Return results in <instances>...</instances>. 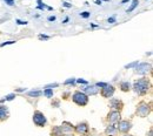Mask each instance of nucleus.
<instances>
[{
	"instance_id": "obj_1",
	"label": "nucleus",
	"mask_w": 153,
	"mask_h": 136,
	"mask_svg": "<svg viewBox=\"0 0 153 136\" xmlns=\"http://www.w3.org/2000/svg\"><path fill=\"white\" fill-rule=\"evenodd\" d=\"M133 89L139 95H143V94L147 93V90H149V80L147 79H140V80L135 81Z\"/></svg>"
},
{
	"instance_id": "obj_2",
	"label": "nucleus",
	"mask_w": 153,
	"mask_h": 136,
	"mask_svg": "<svg viewBox=\"0 0 153 136\" xmlns=\"http://www.w3.org/2000/svg\"><path fill=\"white\" fill-rule=\"evenodd\" d=\"M73 102H76L78 106H86L88 102V97L86 94L81 93V92H76L73 94Z\"/></svg>"
},
{
	"instance_id": "obj_3",
	"label": "nucleus",
	"mask_w": 153,
	"mask_h": 136,
	"mask_svg": "<svg viewBox=\"0 0 153 136\" xmlns=\"http://www.w3.org/2000/svg\"><path fill=\"white\" fill-rule=\"evenodd\" d=\"M149 113H150V108H149L147 103H145V102L139 103V106H138V108H137V114H138L139 116L145 117L149 115Z\"/></svg>"
},
{
	"instance_id": "obj_4",
	"label": "nucleus",
	"mask_w": 153,
	"mask_h": 136,
	"mask_svg": "<svg viewBox=\"0 0 153 136\" xmlns=\"http://www.w3.org/2000/svg\"><path fill=\"white\" fill-rule=\"evenodd\" d=\"M33 121H34V123L37 126H39V127H44L45 123H46V118L44 116V114L40 113V112H36L33 114Z\"/></svg>"
},
{
	"instance_id": "obj_5",
	"label": "nucleus",
	"mask_w": 153,
	"mask_h": 136,
	"mask_svg": "<svg viewBox=\"0 0 153 136\" xmlns=\"http://www.w3.org/2000/svg\"><path fill=\"white\" fill-rule=\"evenodd\" d=\"M150 69H151V65H149V63H138L135 72L138 74H146Z\"/></svg>"
},
{
	"instance_id": "obj_6",
	"label": "nucleus",
	"mask_w": 153,
	"mask_h": 136,
	"mask_svg": "<svg viewBox=\"0 0 153 136\" xmlns=\"http://www.w3.org/2000/svg\"><path fill=\"white\" fill-rule=\"evenodd\" d=\"M113 93H114V87H113V86H108V85H106V86L104 87V89H101V94H102V96L104 97L112 96Z\"/></svg>"
},
{
	"instance_id": "obj_7",
	"label": "nucleus",
	"mask_w": 153,
	"mask_h": 136,
	"mask_svg": "<svg viewBox=\"0 0 153 136\" xmlns=\"http://www.w3.org/2000/svg\"><path fill=\"white\" fill-rule=\"evenodd\" d=\"M130 128H131V123L128 122V121H120L119 122V130L120 132H127V130H130Z\"/></svg>"
},
{
	"instance_id": "obj_8",
	"label": "nucleus",
	"mask_w": 153,
	"mask_h": 136,
	"mask_svg": "<svg viewBox=\"0 0 153 136\" xmlns=\"http://www.w3.org/2000/svg\"><path fill=\"white\" fill-rule=\"evenodd\" d=\"M108 120H110V122H117V121H119L120 120V113H118V112L110 113L108 114Z\"/></svg>"
},
{
	"instance_id": "obj_9",
	"label": "nucleus",
	"mask_w": 153,
	"mask_h": 136,
	"mask_svg": "<svg viewBox=\"0 0 153 136\" xmlns=\"http://www.w3.org/2000/svg\"><path fill=\"white\" fill-rule=\"evenodd\" d=\"M76 132L80 133V134H85V133L88 130V127H87L86 123H80V124L76 126Z\"/></svg>"
},
{
	"instance_id": "obj_10",
	"label": "nucleus",
	"mask_w": 153,
	"mask_h": 136,
	"mask_svg": "<svg viewBox=\"0 0 153 136\" xmlns=\"http://www.w3.org/2000/svg\"><path fill=\"white\" fill-rule=\"evenodd\" d=\"M8 116V110H7V107H4V106H0V121L7 118Z\"/></svg>"
},
{
	"instance_id": "obj_11",
	"label": "nucleus",
	"mask_w": 153,
	"mask_h": 136,
	"mask_svg": "<svg viewBox=\"0 0 153 136\" xmlns=\"http://www.w3.org/2000/svg\"><path fill=\"white\" fill-rule=\"evenodd\" d=\"M85 92L88 93V94H97L98 93V89H97L96 86H91V87L85 88Z\"/></svg>"
},
{
	"instance_id": "obj_12",
	"label": "nucleus",
	"mask_w": 153,
	"mask_h": 136,
	"mask_svg": "<svg viewBox=\"0 0 153 136\" xmlns=\"http://www.w3.org/2000/svg\"><path fill=\"white\" fill-rule=\"evenodd\" d=\"M111 104H112V107L115 108V109H121V107H123V103L120 101H118V100H113L111 102Z\"/></svg>"
},
{
	"instance_id": "obj_13",
	"label": "nucleus",
	"mask_w": 153,
	"mask_h": 136,
	"mask_svg": "<svg viewBox=\"0 0 153 136\" xmlns=\"http://www.w3.org/2000/svg\"><path fill=\"white\" fill-rule=\"evenodd\" d=\"M130 87H131V85H130L128 82H121V85H120V88H121L124 92L130 90Z\"/></svg>"
},
{
	"instance_id": "obj_14",
	"label": "nucleus",
	"mask_w": 153,
	"mask_h": 136,
	"mask_svg": "<svg viewBox=\"0 0 153 136\" xmlns=\"http://www.w3.org/2000/svg\"><path fill=\"white\" fill-rule=\"evenodd\" d=\"M138 4H139V1H138V0H134L133 2H132V5H131V7H130V8L127 10V12H132L134 8H135V7L138 6Z\"/></svg>"
},
{
	"instance_id": "obj_15",
	"label": "nucleus",
	"mask_w": 153,
	"mask_h": 136,
	"mask_svg": "<svg viewBox=\"0 0 153 136\" xmlns=\"http://www.w3.org/2000/svg\"><path fill=\"white\" fill-rule=\"evenodd\" d=\"M44 94L47 97H52L53 96V90H52V89H45V90H44Z\"/></svg>"
},
{
	"instance_id": "obj_16",
	"label": "nucleus",
	"mask_w": 153,
	"mask_h": 136,
	"mask_svg": "<svg viewBox=\"0 0 153 136\" xmlns=\"http://www.w3.org/2000/svg\"><path fill=\"white\" fill-rule=\"evenodd\" d=\"M106 133H107V134H110V135H113V134L115 133V128L113 127V126L108 127V128H107V130H106Z\"/></svg>"
},
{
	"instance_id": "obj_17",
	"label": "nucleus",
	"mask_w": 153,
	"mask_h": 136,
	"mask_svg": "<svg viewBox=\"0 0 153 136\" xmlns=\"http://www.w3.org/2000/svg\"><path fill=\"white\" fill-rule=\"evenodd\" d=\"M41 94H42L41 92H30V93H28V95H30V96H34V97L40 96Z\"/></svg>"
},
{
	"instance_id": "obj_18",
	"label": "nucleus",
	"mask_w": 153,
	"mask_h": 136,
	"mask_svg": "<svg viewBox=\"0 0 153 136\" xmlns=\"http://www.w3.org/2000/svg\"><path fill=\"white\" fill-rule=\"evenodd\" d=\"M134 66H138V61H135V62H133V63H130V65H126L125 68H132V67H134Z\"/></svg>"
},
{
	"instance_id": "obj_19",
	"label": "nucleus",
	"mask_w": 153,
	"mask_h": 136,
	"mask_svg": "<svg viewBox=\"0 0 153 136\" xmlns=\"http://www.w3.org/2000/svg\"><path fill=\"white\" fill-rule=\"evenodd\" d=\"M14 97H16L14 94H10V95H7V96L5 97V100H8V101H10V100H13Z\"/></svg>"
},
{
	"instance_id": "obj_20",
	"label": "nucleus",
	"mask_w": 153,
	"mask_h": 136,
	"mask_svg": "<svg viewBox=\"0 0 153 136\" xmlns=\"http://www.w3.org/2000/svg\"><path fill=\"white\" fill-rule=\"evenodd\" d=\"M16 41H7V42H4V43H1L0 46L1 47H4V46H6V45H12V43H14Z\"/></svg>"
},
{
	"instance_id": "obj_21",
	"label": "nucleus",
	"mask_w": 153,
	"mask_h": 136,
	"mask_svg": "<svg viewBox=\"0 0 153 136\" xmlns=\"http://www.w3.org/2000/svg\"><path fill=\"white\" fill-rule=\"evenodd\" d=\"M81 17H82V18H88V17H90V13H88V12H82V13H81Z\"/></svg>"
},
{
	"instance_id": "obj_22",
	"label": "nucleus",
	"mask_w": 153,
	"mask_h": 136,
	"mask_svg": "<svg viewBox=\"0 0 153 136\" xmlns=\"http://www.w3.org/2000/svg\"><path fill=\"white\" fill-rule=\"evenodd\" d=\"M6 2H7V5H10V6H13L14 5V0H5Z\"/></svg>"
},
{
	"instance_id": "obj_23",
	"label": "nucleus",
	"mask_w": 153,
	"mask_h": 136,
	"mask_svg": "<svg viewBox=\"0 0 153 136\" xmlns=\"http://www.w3.org/2000/svg\"><path fill=\"white\" fill-rule=\"evenodd\" d=\"M76 82H78V83H87V81H86V80H82V79L76 80Z\"/></svg>"
},
{
	"instance_id": "obj_24",
	"label": "nucleus",
	"mask_w": 153,
	"mask_h": 136,
	"mask_svg": "<svg viewBox=\"0 0 153 136\" xmlns=\"http://www.w3.org/2000/svg\"><path fill=\"white\" fill-rule=\"evenodd\" d=\"M74 82V79H68L66 82H65V85H68V83H73Z\"/></svg>"
},
{
	"instance_id": "obj_25",
	"label": "nucleus",
	"mask_w": 153,
	"mask_h": 136,
	"mask_svg": "<svg viewBox=\"0 0 153 136\" xmlns=\"http://www.w3.org/2000/svg\"><path fill=\"white\" fill-rule=\"evenodd\" d=\"M106 85H107V83H104V82H99V83H97V86H98V87H102V88H104Z\"/></svg>"
},
{
	"instance_id": "obj_26",
	"label": "nucleus",
	"mask_w": 153,
	"mask_h": 136,
	"mask_svg": "<svg viewBox=\"0 0 153 136\" xmlns=\"http://www.w3.org/2000/svg\"><path fill=\"white\" fill-rule=\"evenodd\" d=\"M17 22L20 24V25H26L27 24V21H21V20H17Z\"/></svg>"
},
{
	"instance_id": "obj_27",
	"label": "nucleus",
	"mask_w": 153,
	"mask_h": 136,
	"mask_svg": "<svg viewBox=\"0 0 153 136\" xmlns=\"http://www.w3.org/2000/svg\"><path fill=\"white\" fill-rule=\"evenodd\" d=\"M39 39H48L47 35H39Z\"/></svg>"
},
{
	"instance_id": "obj_28",
	"label": "nucleus",
	"mask_w": 153,
	"mask_h": 136,
	"mask_svg": "<svg viewBox=\"0 0 153 136\" xmlns=\"http://www.w3.org/2000/svg\"><path fill=\"white\" fill-rule=\"evenodd\" d=\"M62 5H64V6H65V7H67V8H68V7H71V5H70V4H68V2H64V4H62Z\"/></svg>"
},
{
	"instance_id": "obj_29",
	"label": "nucleus",
	"mask_w": 153,
	"mask_h": 136,
	"mask_svg": "<svg viewBox=\"0 0 153 136\" xmlns=\"http://www.w3.org/2000/svg\"><path fill=\"white\" fill-rule=\"evenodd\" d=\"M48 20H50V21H54V20H56V17H50Z\"/></svg>"
},
{
	"instance_id": "obj_30",
	"label": "nucleus",
	"mask_w": 153,
	"mask_h": 136,
	"mask_svg": "<svg viewBox=\"0 0 153 136\" xmlns=\"http://www.w3.org/2000/svg\"><path fill=\"white\" fill-rule=\"evenodd\" d=\"M114 18H108V22H114Z\"/></svg>"
},
{
	"instance_id": "obj_31",
	"label": "nucleus",
	"mask_w": 153,
	"mask_h": 136,
	"mask_svg": "<svg viewBox=\"0 0 153 136\" xmlns=\"http://www.w3.org/2000/svg\"><path fill=\"white\" fill-rule=\"evenodd\" d=\"M94 2L98 4V5H101V1H100V0H94Z\"/></svg>"
},
{
	"instance_id": "obj_32",
	"label": "nucleus",
	"mask_w": 153,
	"mask_h": 136,
	"mask_svg": "<svg viewBox=\"0 0 153 136\" xmlns=\"http://www.w3.org/2000/svg\"><path fill=\"white\" fill-rule=\"evenodd\" d=\"M128 0H123V4H125V2H127Z\"/></svg>"
},
{
	"instance_id": "obj_33",
	"label": "nucleus",
	"mask_w": 153,
	"mask_h": 136,
	"mask_svg": "<svg viewBox=\"0 0 153 136\" xmlns=\"http://www.w3.org/2000/svg\"><path fill=\"white\" fill-rule=\"evenodd\" d=\"M125 136H128V135H125Z\"/></svg>"
}]
</instances>
